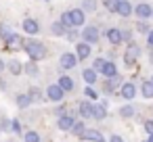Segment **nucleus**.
<instances>
[{"mask_svg": "<svg viewBox=\"0 0 153 142\" xmlns=\"http://www.w3.org/2000/svg\"><path fill=\"white\" fill-rule=\"evenodd\" d=\"M23 50L27 52V57H30L32 61H40V59L46 57V46H44L42 42H38V40H27V42H23Z\"/></svg>", "mask_w": 153, "mask_h": 142, "instance_id": "f257e3e1", "label": "nucleus"}, {"mask_svg": "<svg viewBox=\"0 0 153 142\" xmlns=\"http://www.w3.org/2000/svg\"><path fill=\"white\" fill-rule=\"evenodd\" d=\"M99 27L97 25H88V27H84V32H82V40L84 42H88V44H97L99 42Z\"/></svg>", "mask_w": 153, "mask_h": 142, "instance_id": "f03ea898", "label": "nucleus"}, {"mask_svg": "<svg viewBox=\"0 0 153 142\" xmlns=\"http://www.w3.org/2000/svg\"><path fill=\"white\" fill-rule=\"evenodd\" d=\"M138 57H140V48H138L136 44H130V46L126 48L124 61H126V65H134V63L138 61Z\"/></svg>", "mask_w": 153, "mask_h": 142, "instance_id": "7ed1b4c3", "label": "nucleus"}, {"mask_svg": "<svg viewBox=\"0 0 153 142\" xmlns=\"http://www.w3.org/2000/svg\"><path fill=\"white\" fill-rule=\"evenodd\" d=\"M46 96H48L51 100H55V102H61L63 96H65V90H63L59 84H53V86L46 88Z\"/></svg>", "mask_w": 153, "mask_h": 142, "instance_id": "20e7f679", "label": "nucleus"}, {"mask_svg": "<svg viewBox=\"0 0 153 142\" xmlns=\"http://www.w3.org/2000/svg\"><path fill=\"white\" fill-rule=\"evenodd\" d=\"M76 63H78V54H74V52H63L61 54V67L63 69H74Z\"/></svg>", "mask_w": 153, "mask_h": 142, "instance_id": "39448f33", "label": "nucleus"}, {"mask_svg": "<svg viewBox=\"0 0 153 142\" xmlns=\"http://www.w3.org/2000/svg\"><path fill=\"white\" fill-rule=\"evenodd\" d=\"M134 15H136L138 19H149V17H153V9H151L147 2H140V4L134 9Z\"/></svg>", "mask_w": 153, "mask_h": 142, "instance_id": "423d86ee", "label": "nucleus"}, {"mask_svg": "<svg viewBox=\"0 0 153 142\" xmlns=\"http://www.w3.org/2000/svg\"><path fill=\"white\" fill-rule=\"evenodd\" d=\"M120 94H122L126 100H132V98L136 96V86H134V84H130V82H126V84H122Z\"/></svg>", "mask_w": 153, "mask_h": 142, "instance_id": "0eeeda50", "label": "nucleus"}, {"mask_svg": "<svg viewBox=\"0 0 153 142\" xmlns=\"http://www.w3.org/2000/svg\"><path fill=\"white\" fill-rule=\"evenodd\" d=\"M76 54H78L80 61L88 59V57H90V44H88V42H78V44H76Z\"/></svg>", "mask_w": 153, "mask_h": 142, "instance_id": "6e6552de", "label": "nucleus"}, {"mask_svg": "<svg viewBox=\"0 0 153 142\" xmlns=\"http://www.w3.org/2000/svg\"><path fill=\"white\" fill-rule=\"evenodd\" d=\"M120 17H130L132 13H134V9H132V4L128 2V0H120V4H117V11H115Z\"/></svg>", "mask_w": 153, "mask_h": 142, "instance_id": "1a4fd4ad", "label": "nucleus"}, {"mask_svg": "<svg viewBox=\"0 0 153 142\" xmlns=\"http://www.w3.org/2000/svg\"><path fill=\"white\" fill-rule=\"evenodd\" d=\"M80 138H82V140H92V142H101V140H103V134H101L99 129H88V127H86V129L82 132V136H80Z\"/></svg>", "mask_w": 153, "mask_h": 142, "instance_id": "9d476101", "label": "nucleus"}, {"mask_svg": "<svg viewBox=\"0 0 153 142\" xmlns=\"http://www.w3.org/2000/svg\"><path fill=\"white\" fill-rule=\"evenodd\" d=\"M23 32L30 34V36H36V34L40 32L38 21H36V19H25V21H23Z\"/></svg>", "mask_w": 153, "mask_h": 142, "instance_id": "9b49d317", "label": "nucleus"}, {"mask_svg": "<svg viewBox=\"0 0 153 142\" xmlns=\"http://www.w3.org/2000/svg\"><path fill=\"white\" fill-rule=\"evenodd\" d=\"M107 40H109V44H122V40H124V36H122V32L117 29V27H111L109 32H107Z\"/></svg>", "mask_w": 153, "mask_h": 142, "instance_id": "f8f14e48", "label": "nucleus"}, {"mask_svg": "<svg viewBox=\"0 0 153 142\" xmlns=\"http://www.w3.org/2000/svg\"><path fill=\"white\" fill-rule=\"evenodd\" d=\"M71 13V19H74V27H80V25H84V9H74V11H69Z\"/></svg>", "mask_w": 153, "mask_h": 142, "instance_id": "ddd939ff", "label": "nucleus"}, {"mask_svg": "<svg viewBox=\"0 0 153 142\" xmlns=\"http://www.w3.org/2000/svg\"><path fill=\"white\" fill-rule=\"evenodd\" d=\"M74 123H76V121H74L69 115H63V117H59V129H63V132H71Z\"/></svg>", "mask_w": 153, "mask_h": 142, "instance_id": "4468645a", "label": "nucleus"}, {"mask_svg": "<svg viewBox=\"0 0 153 142\" xmlns=\"http://www.w3.org/2000/svg\"><path fill=\"white\" fill-rule=\"evenodd\" d=\"M4 42H7V46H9V48H19V46L23 44L21 36H19V34H15V32H13V34H11V36L4 40Z\"/></svg>", "mask_w": 153, "mask_h": 142, "instance_id": "2eb2a0df", "label": "nucleus"}, {"mask_svg": "<svg viewBox=\"0 0 153 142\" xmlns=\"http://www.w3.org/2000/svg\"><path fill=\"white\" fill-rule=\"evenodd\" d=\"M92 117H94L97 121H101V119H105V117H107V111H105V104H92Z\"/></svg>", "mask_w": 153, "mask_h": 142, "instance_id": "dca6fc26", "label": "nucleus"}, {"mask_svg": "<svg viewBox=\"0 0 153 142\" xmlns=\"http://www.w3.org/2000/svg\"><path fill=\"white\" fill-rule=\"evenodd\" d=\"M101 73H103L105 77H113V75H117V67H115V63H111V61H107Z\"/></svg>", "mask_w": 153, "mask_h": 142, "instance_id": "f3484780", "label": "nucleus"}, {"mask_svg": "<svg viewBox=\"0 0 153 142\" xmlns=\"http://www.w3.org/2000/svg\"><path fill=\"white\" fill-rule=\"evenodd\" d=\"M97 73H99V71H94V69H84L82 77H84V82H86L88 86H92V84H97Z\"/></svg>", "mask_w": 153, "mask_h": 142, "instance_id": "a211bd4d", "label": "nucleus"}, {"mask_svg": "<svg viewBox=\"0 0 153 142\" xmlns=\"http://www.w3.org/2000/svg\"><path fill=\"white\" fill-rule=\"evenodd\" d=\"M80 115H82V117H92V102L82 100V102H80Z\"/></svg>", "mask_w": 153, "mask_h": 142, "instance_id": "6ab92c4d", "label": "nucleus"}, {"mask_svg": "<svg viewBox=\"0 0 153 142\" xmlns=\"http://www.w3.org/2000/svg\"><path fill=\"white\" fill-rule=\"evenodd\" d=\"M117 86L122 88V77H120V75H113V77H107V86H105V88H107L109 92H111V90H115Z\"/></svg>", "mask_w": 153, "mask_h": 142, "instance_id": "aec40b11", "label": "nucleus"}, {"mask_svg": "<svg viewBox=\"0 0 153 142\" xmlns=\"http://www.w3.org/2000/svg\"><path fill=\"white\" fill-rule=\"evenodd\" d=\"M7 67H9V71H11L13 75H19V73L23 71V67H21V63H19L17 59H13V61H9V65H7Z\"/></svg>", "mask_w": 153, "mask_h": 142, "instance_id": "412c9836", "label": "nucleus"}, {"mask_svg": "<svg viewBox=\"0 0 153 142\" xmlns=\"http://www.w3.org/2000/svg\"><path fill=\"white\" fill-rule=\"evenodd\" d=\"M59 86H61L65 92L74 90V82H71V77H67V75H61V77H59Z\"/></svg>", "mask_w": 153, "mask_h": 142, "instance_id": "4be33fe9", "label": "nucleus"}, {"mask_svg": "<svg viewBox=\"0 0 153 142\" xmlns=\"http://www.w3.org/2000/svg\"><path fill=\"white\" fill-rule=\"evenodd\" d=\"M4 129H9V132H15V134H19L21 132V123H19V119H11V121H4Z\"/></svg>", "mask_w": 153, "mask_h": 142, "instance_id": "5701e85b", "label": "nucleus"}, {"mask_svg": "<svg viewBox=\"0 0 153 142\" xmlns=\"http://www.w3.org/2000/svg\"><path fill=\"white\" fill-rule=\"evenodd\" d=\"M51 32L55 34V36H65V32H67V27L61 23V21H57V23H53L51 25Z\"/></svg>", "mask_w": 153, "mask_h": 142, "instance_id": "b1692460", "label": "nucleus"}, {"mask_svg": "<svg viewBox=\"0 0 153 142\" xmlns=\"http://www.w3.org/2000/svg\"><path fill=\"white\" fill-rule=\"evenodd\" d=\"M140 92H143L145 98H153V82H145L143 88H140Z\"/></svg>", "mask_w": 153, "mask_h": 142, "instance_id": "393cba45", "label": "nucleus"}, {"mask_svg": "<svg viewBox=\"0 0 153 142\" xmlns=\"http://www.w3.org/2000/svg\"><path fill=\"white\" fill-rule=\"evenodd\" d=\"M17 104H19L21 109L30 107V104H32V98H30V94H19V96H17Z\"/></svg>", "mask_w": 153, "mask_h": 142, "instance_id": "a878e982", "label": "nucleus"}, {"mask_svg": "<svg viewBox=\"0 0 153 142\" xmlns=\"http://www.w3.org/2000/svg\"><path fill=\"white\" fill-rule=\"evenodd\" d=\"M59 21H61V23H63L67 29H69V27H74V19H71V13H69V11H67V13H63Z\"/></svg>", "mask_w": 153, "mask_h": 142, "instance_id": "bb28decb", "label": "nucleus"}, {"mask_svg": "<svg viewBox=\"0 0 153 142\" xmlns=\"http://www.w3.org/2000/svg\"><path fill=\"white\" fill-rule=\"evenodd\" d=\"M23 140H25V142H40V136H38V132L30 129V132L23 134Z\"/></svg>", "mask_w": 153, "mask_h": 142, "instance_id": "cd10ccee", "label": "nucleus"}, {"mask_svg": "<svg viewBox=\"0 0 153 142\" xmlns=\"http://www.w3.org/2000/svg\"><path fill=\"white\" fill-rule=\"evenodd\" d=\"M120 115H122L124 119L132 117V115H134V107H132V104H126V107H122V109H120Z\"/></svg>", "mask_w": 153, "mask_h": 142, "instance_id": "c85d7f7f", "label": "nucleus"}, {"mask_svg": "<svg viewBox=\"0 0 153 142\" xmlns=\"http://www.w3.org/2000/svg\"><path fill=\"white\" fill-rule=\"evenodd\" d=\"M84 129H86V125H84V123H82V121H76V123H74V127H71V134H74V136H78V138H80V136H82V132H84Z\"/></svg>", "mask_w": 153, "mask_h": 142, "instance_id": "c756f323", "label": "nucleus"}, {"mask_svg": "<svg viewBox=\"0 0 153 142\" xmlns=\"http://www.w3.org/2000/svg\"><path fill=\"white\" fill-rule=\"evenodd\" d=\"M11 34H13V29H11L7 23H0V38H2V40H7Z\"/></svg>", "mask_w": 153, "mask_h": 142, "instance_id": "7c9ffc66", "label": "nucleus"}, {"mask_svg": "<svg viewBox=\"0 0 153 142\" xmlns=\"http://www.w3.org/2000/svg\"><path fill=\"white\" fill-rule=\"evenodd\" d=\"M25 71H27V75H38V67H36V61H30V63L25 65Z\"/></svg>", "mask_w": 153, "mask_h": 142, "instance_id": "2f4dec72", "label": "nucleus"}, {"mask_svg": "<svg viewBox=\"0 0 153 142\" xmlns=\"http://www.w3.org/2000/svg\"><path fill=\"white\" fill-rule=\"evenodd\" d=\"M82 9H84V11H97V0H84V2H82Z\"/></svg>", "mask_w": 153, "mask_h": 142, "instance_id": "473e14b6", "label": "nucleus"}, {"mask_svg": "<svg viewBox=\"0 0 153 142\" xmlns=\"http://www.w3.org/2000/svg\"><path fill=\"white\" fill-rule=\"evenodd\" d=\"M117 4H120V0H105V7H107V11H111V13L117 11Z\"/></svg>", "mask_w": 153, "mask_h": 142, "instance_id": "72a5a7b5", "label": "nucleus"}, {"mask_svg": "<svg viewBox=\"0 0 153 142\" xmlns=\"http://www.w3.org/2000/svg\"><path fill=\"white\" fill-rule=\"evenodd\" d=\"M105 63H107V61H105V59H97V61H94V63H92V69H94V71H99V73H101V71H103V67H105Z\"/></svg>", "mask_w": 153, "mask_h": 142, "instance_id": "f704fd0d", "label": "nucleus"}, {"mask_svg": "<svg viewBox=\"0 0 153 142\" xmlns=\"http://www.w3.org/2000/svg\"><path fill=\"white\" fill-rule=\"evenodd\" d=\"M84 94H86V96H88L90 100H97V98H99V94H97V90H94L92 86H88V88L84 90Z\"/></svg>", "mask_w": 153, "mask_h": 142, "instance_id": "c9c22d12", "label": "nucleus"}, {"mask_svg": "<svg viewBox=\"0 0 153 142\" xmlns=\"http://www.w3.org/2000/svg\"><path fill=\"white\" fill-rule=\"evenodd\" d=\"M27 94H30L32 102H34V100H40V98H42V96H40V90H38V88H32V90H30Z\"/></svg>", "mask_w": 153, "mask_h": 142, "instance_id": "e433bc0d", "label": "nucleus"}, {"mask_svg": "<svg viewBox=\"0 0 153 142\" xmlns=\"http://www.w3.org/2000/svg\"><path fill=\"white\" fill-rule=\"evenodd\" d=\"M136 29H138L140 34H149V32H151V29H149V25H147V23H143V21H138V23H136Z\"/></svg>", "mask_w": 153, "mask_h": 142, "instance_id": "4c0bfd02", "label": "nucleus"}, {"mask_svg": "<svg viewBox=\"0 0 153 142\" xmlns=\"http://www.w3.org/2000/svg\"><path fill=\"white\" fill-rule=\"evenodd\" d=\"M145 132H147L149 136L153 134V121H145Z\"/></svg>", "mask_w": 153, "mask_h": 142, "instance_id": "58836bf2", "label": "nucleus"}, {"mask_svg": "<svg viewBox=\"0 0 153 142\" xmlns=\"http://www.w3.org/2000/svg\"><path fill=\"white\" fill-rule=\"evenodd\" d=\"M55 115H57V117H63V115H67V113H65V107H57V109H55Z\"/></svg>", "mask_w": 153, "mask_h": 142, "instance_id": "ea45409f", "label": "nucleus"}, {"mask_svg": "<svg viewBox=\"0 0 153 142\" xmlns=\"http://www.w3.org/2000/svg\"><path fill=\"white\" fill-rule=\"evenodd\" d=\"M147 44H149V46L153 48V29H151V32L147 34Z\"/></svg>", "mask_w": 153, "mask_h": 142, "instance_id": "a19ab883", "label": "nucleus"}, {"mask_svg": "<svg viewBox=\"0 0 153 142\" xmlns=\"http://www.w3.org/2000/svg\"><path fill=\"white\" fill-rule=\"evenodd\" d=\"M109 142H124V140H122L120 136H111V138H109Z\"/></svg>", "mask_w": 153, "mask_h": 142, "instance_id": "79ce46f5", "label": "nucleus"}, {"mask_svg": "<svg viewBox=\"0 0 153 142\" xmlns=\"http://www.w3.org/2000/svg\"><path fill=\"white\" fill-rule=\"evenodd\" d=\"M4 67H7V65H4V61H2V59H0V71H2Z\"/></svg>", "mask_w": 153, "mask_h": 142, "instance_id": "37998d69", "label": "nucleus"}, {"mask_svg": "<svg viewBox=\"0 0 153 142\" xmlns=\"http://www.w3.org/2000/svg\"><path fill=\"white\" fill-rule=\"evenodd\" d=\"M147 142H153V134H151V136H149V140H147Z\"/></svg>", "mask_w": 153, "mask_h": 142, "instance_id": "c03bdc74", "label": "nucleus"}, {"mask_svg": "<svg viewBox=\"0 0 153 142\" xmlns=\"http://www.w3.org/2000/svg\"><path fill=\"white\" fill-rule=\"evenodd\" d=\"M151 63H153V54H151Z\"/></svg>", "mask_w": 153, "mask_h": 142, "instance_id": "a18cd8bd", "label": "nucleus"}, {"mask_svg": "<svg viewBox=\"0 0 153 142\" xmlns=\"http://www.w3.org/2000/svg\"><path fill=\"white\" fill-rule=\"evenodd\" d=\"M101 142H105V140H101Z\"/></svg>", "mask_w": 153, "mask_h": 142, "instance_id": "49530a36", "label": "nucleus"}, {"mask_svg": "<svg viewBox=\"0 0 153 142\" xmlns=\"http://www.w3.org/2000/svg\"><path fill=\"white\" fill-rule=\"evenodd\" d=\"M151 82H153V79H151Z\"/></svg>", "mask_w": 153, "mask_h": 142, "instance_id": "de8ad7c7", "label": "nucleus"}, {"mask_svg": "<svg viewBox=\"0 0 153 142\" xmlns=\"http://www.w3.org/2000/svg\"><path fill=\"white\" fill-rule=\"evenodd\" d=\"M145 142H147V140H145Z\"/></svg>", "mask_w": 153, "mask_h": 142, "instance_id": "09e8293b", "label": "nucleus"}]
</instances>
